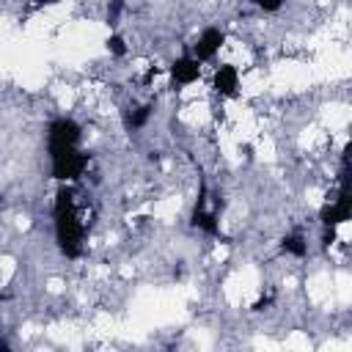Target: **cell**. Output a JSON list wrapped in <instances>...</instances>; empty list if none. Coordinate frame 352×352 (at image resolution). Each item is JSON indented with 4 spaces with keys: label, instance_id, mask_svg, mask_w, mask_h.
<instances>
[{
    "label": "cell",
    "instance_id": "6da1fadb",
    "mask_svg": "<svg viewBox=\"0 0 352 352\" xmlns=\"http://www.w3.org/2000/svg\"><path fill=\"white\" fill-rule=\"evenodd\" d=\"M55 239H58V248L66 258H77L82 253V236H85V226L77 214V206H74V190L66 184L55 192Z\"/></svg>",
    "mask_w": 352,
    "mask_h": 352
},
{
    "label": "cell",
    "instance_id": "7a4b0ae2",
    "mask_svg": "<svg viewBox=\"0 0 352 352\" xmlns=\"http://www.w3.org/2000/svg\"><path fill=\"white\" fill-rule=\"evenodd\" d=\"M52 157V179H58V182H77L82 173H85V168H88V154L85 151H80L77 146H72V148H60V151H52L50 154Z\"/></svg>",
    "mask_w": 352,
    "mask_h": 352
},
{
    "label": "cell",
    "instance_id": "3957f363",
    "mask_svg": "<svg viewBox=\"0 0 352 352\" xmlns=\"http://www.w3.org/2000/svg\"><path fill=\"white\" fill-rule=\"evenodd\" d=\"M47 143H50V154L60 151V148L80 146V124L72 118H55L47 129Z\"/></svg>",
    "mask_w": 352,
    "mask_h": 352
},
{
    "label": "cell",
    "instance_id": "277c9868",
    "mask_svg": "<svg viewBox=\"0 0 352 352\" xmlns=\"http://www.w3.org/2000/svg\"><path fill=\"white\" fill-rule=\"evenodd\" d=\"M349 209H352V201H349V192H346V179L341 182V190H338V198L336 201H330V204H324L322 206V212H319V217H322V223L324 226H341L344 220H349Z\"/></svg>",
    "mask_w": 352,
    "mask_h": 352
},
{
    "label": "cell",
    "instance_id": "5b68a950",
    "mask_svg": "<svg viewBox=\"0 0 352 352\" xmlns=\"http://www.w3.org/2000/svg\"><path fill=\"white\" fill-rule=\"evenodd\" d=\"M201 77V60H195L192 55H182L170 63V80L173 85H190Z\"/></svg>",
    "mask_w": 352,
    "mask_h": 352
},
{
    "label": "cell",
    "instance_id": "8992f818",
    "mask_svg": "<svg viewBox=\"0 0 352 352\" xmlns=\"http://www.w3.org/2000/svg\"><path fill=\"white\" fill-rule=\"evenodd\" d=\"M195 228L217 236L220 234V226H217V214L212 209H206V184H201V192H198V204H195V212H192V220H190Z\"/></svg>",
    "mask_w": 352,
    "mask_h": 352
},
{
    "label": "cell",
    "instance_id": "52a82bcc",
    "mask_svg": "<svg viewBox=\"0 0 352 352\" xmlns=\"http://www.w3.org/2000/svg\"><path fill=\"white\" fill-rule=\"evenodd\" d=\"M223 41H226V33L220 30V28H206L204 33H201V38L195 41V60H209V58H214V52L223 47Z\"/></svg>",
    "mask_w": 352,
    "mask_h": 352
},
{
    "label": "cell",
    "instance_id": "ba28073f",
    "mask_svg": "<svg viewBox=\"0 0 352 352\" xmlns=\"http://www.w3.org/2000/svg\"><path fill=\"white\" fill-rule=\"evenodd\" d=\"M236 85H239V74L231 63H220L214 69V77H212V88L220 94V96H236Z\"/></svg>",
    "mask_w": 352,
    "mask_h": 352
},
{
    "label": "cell",
    "instance_id": "9c48e42d",
    "mask_svg": "<svg viewBox=\"0 0 352 352\" xmlns=\"http://www.w3.org/2000/svg\"><path fill=\"white\" fill-rule=\"evenodd\" d=\"M280 250H283V253H292V256H297V258H302V256L308 253V245H305L302 234H286V236L280 239Z\"/></svg>",
    "mask_w": 352,
    "mask_h": 352
},
{
    "label": "cell",
    "instance_id": "30bf717a",
    "mask_svg": "<svg viewBox=\"0 0 352 352\" xmlns=\"http://www.w3.org/2000/svg\"><path fill=\"white\" fill-rule=\"evenodd\" d=\"M151 113H154V104H140V107H135V110L126 116V126H129V129H140V126L151 118Z\"/></svg>",
    "mask_w": 352,
    "mask_h": 352
},
{
    "label": "cell",
    "instance_id": "8fae6325",
    "mask_svg": "<svg viewBox=\"0 0 352 352\" xmlns=\"http://www.w3.org/2000/svg\"><path fill=\"white\" fill-rule=\"evenodd\" d=\"M104 44H107V50H110V55H118V58H121V55L126 52V44H124V38H121L118 33H110Z\"/></svg>",
    "mask_w": 352,
    "mask_h": 352
},
{
    "label": "cell",
    "instance_id": "7c38bea8",
    "mask_svg": "<svg viewBox=\"0 0 352 352\" xmlns=\"http://www.w3.org/2000/svg\"><path fill=\"white\" fill-rule=\"evenodd\" d=\"M121 11H124V0H110L107 3V25H116Z\"/></svg>",
    "mask_w": 352,
    "mask_h": 352
},
{
    "label": "cell",
    "instance_id": "4fadbf2b",
    "mask_svg": "<svg viewBox=\"0 0 352 352\" xmlns=\"http://www.w3.org/2000/svg\"><path fill=\"white\" fill-rule=\"evenodd\" d=\"M256 6H261L264 11H278L283 6V0H256Z\"/></svg>",
    "mask_w": 352,
    "mask_h": 352
},
{
    "label": "cell",
    "instance_id": "5bb4252c",
    "mask_svg": "<svg viewBox=\"0 0 352 352\" xmlns=\"http://www.w3.org/2000/svg\"><path fill=\"white\" fill-rule=\"evenodd\" d=\"M157 74H160V69H157V66H151V69L146 72V77H143V82H151V80H154Z\"/></svg>",
    "mask_w": 352,
    "mask_h": 352
},
{
    "label": "cell",
    "instance_id": "9a60e30c",
    "mask_svg": "<svg viewBox=\"0 0 352 352\" xmlns=\"http://www.w3.org/2000/svg\"><path fill=\"white\" fill-rule=\"evenodd\" d=\"M38 6H55V3H60V0H36Z\"/></svg>",
    "mask_w": 352,
    "mask_h": 352
},
{
    "label": "cell",
    "instance_id": "2e32d148",
    "mask_svg": "<svg viewBox=\"0 0 352 352\" xmlns=\"http://www.w3.org/2000/svg\"><path fill=\"white\" fill-rule=\"evenodd\" d=\"M0 300H3V292H0Z\"/></svg>",
    "mask_w": 352,
    "mask_h": 352
},
{
    "label": "cell",
    "instance_id": "e0dca14e",
    "mask_svg": "<svg viewBox=\"0 0 352 352\" xmlns=\"http://www.w3.org/2000/svg\"><path fill=\"white\" fill-rule=\"evenodd\" d=\"M253 3H256V0H253Z\"/></svg>",
    "mask_w": 352,
    "mask_h": 352
}]
</instances>
